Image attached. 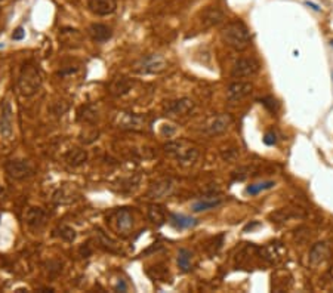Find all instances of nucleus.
Returning <instances> with one entry per match:
<instances>
[{
	"label": "nucleus",
	"mask_w": 333,
	"mask_h": 293,
	"mask_svg": "<svg viewBox=\"0 0 333 293\" xmlns=\"http://www.w3.org/2000/svg\"><path fill=\"white\" fill-rule=\"evenodd\" d=\"M221 203H222V200L219 197H215V198L213 197H207V198L195 201L191 206V209H192V212H204V210H210V209L218 207Z\"/></svg>",
	"instance_id": "obj_26"
},
{
	"label": "nucleus",
	"mask_w": 333,
	"mask_h": 293,
	"mask_svg": "<svg viewBox=\"0 0 333 293\" xmlns=\"http://www.w3.org/2000/svg\"><path fill=\"white\" fill-rule=\"evenodd\" d=\"M327 275H329V277H330V278H332V280H333V266H332V268H330V269H329V272H327Z\"/></svg>",
	"instance_id": "obj_36"
},
{
	"label": "nucleus",
	"mask_w": 333,
	"mask_h": 293,
	"mask_svg": "<svg viewBox=\"0 0 333 293\" xmlns=\"http://www.w3.org/2000/svg\"><path fill=\"white\" fill-rule=\"evenodd\" d=\"M167 68V61L158 55L151 53L147 56H142L133 64V71L141 75H151V74H160Z\"/></svg>",
	"instance_id": "obj_4"
},
{
	"label": "nucleus",
	"mask_w": 333,
	"mask_h": 293,
	"mask_svg": "<svg viewBox=\"0 0 333 293\" xmlns=\"http://www.w3.org/2000/svg\"><path fill=\"white\" fill-rule=\"evenodd\" d=\"M115 126L123 130H132V132H147L149 127V123L147 117L135 112H118L115 117Z\"/></svg>",
	"instance_id": "obj_5"
},
{
	"label": "nucleus",
	"mask_w": 333,
	"mask_h": 293,
	"mask_svg": "<svg viewBox=\"0 0 333 293\" xmlns=\"http://www.w3.org/2000/svg\"><path fill=\"white\" fill-rule=\"evenodd\" d=\"M96 240H98V243H99L101 247H104L105 250H108L111 253H120L121 252V249L118 247V244L112 238H110L105 232H102L101 229L96 231Z\"/></svg>",
	"instance_id": "obj_25"
},
{
	"label": "nucleus",
	"mask_w": 333,
	"mask_h": 293,
	"mask_svg": "<svg viewBox=\"0 0 333 293\" xmlns=\"http://www.w3.org/2000/svg\"><path fill=\"white\" fill-rule=\"evenodd\" d=\"M6 173L16 181L27 179L34 175V167L27 160H9L4 163Z\"/></svg>",
	"instance_id": "obj_6"
},
{
	"label": "nucleus",
	"mask_w": 333,
	"mask_h": 293,
	"mask_svg": "<svg viewBox=\"0 0 333 293\" xmlns=\"http://www.w3.org/2000/svg\"><path fill=\"white\" fill-rule=\"evenodd\" d=\"M194 110V101L189 98H181L176 101H172L167 105V112L173 115H186Z\"/></svg>",
	"instance_id": "obj_16"
},
{
	"label": "nucleus",
	"mask_w": 333,
	"mask_h": 293,
	"mask_svg": "<svg viewBox=\"0 0 333 293\" xmlns=\"http://www.w3.org/2000/svg\"><path fill=\"white\" fill-rule=\"evenodd\" d=\"M40 86H41V74H40L38 68L31 62L24 64V67L21 68L19 77H18L19 93L27 98L33 96L34 93H37Z\"/></svg>",
	"instance_id": "obj_2"
},
{
	"label": "nucleus",
	"mask_w": 333,
	"mask_h": 293,
	"mask_svg": "<svg viewBox=\"0 0 333 293\" xmlns=\"http://www.w3.org/2000/svg\"><path fill=\"white\" fill-rule=\"evenodd\" d=\"M89 34H90V37L95 40V41H98V43H104V41H107L108 38H111V28L110 27H107V25H104V24H92L90 27H89Z\"/></svg>",
	"instance_id": "obj_21"
},
{
	"label": "nucleus",
	"mask_w": 333,
	"mask_h": 293,
	"mask_svg": "<svg viewBox=\"0 0 333 293\" xmlns=\"http://www.w3.org/2000/svg\"><path fill=\"white\" fill-rule=\"evenodd\" d=\"M260 104H262L268 111H271V112H275V111L278 110V102H277V99L272 98V96H265V98H262V99H260Z\"/></svg>",
	"instance_id": "obj_32"
},
{
	"label": "nucleus",
	"mask_w": 333,
	"mask_h": 293,
	"mask_svg": "<svg viewBox=\"0 0 333 293\" xmlns=\"http://www.w3.org/2000/svg\"><path fill=\"white\" fill-rule=\"evenodd\" d=\"M223 21V12L216 6H207L200 15V24L203 28H212Z\"/></svg>",
	"instance_id": "obj_11"
},
{
	"label": "nucleus",
	"mask_w": 333,
	"mask_h": 293,
	"mask_svg": "<svg viewBox=\"0 0 333 293\" xmlns=\"http://www.w3.org/2000/svg\"><path fill=\"white\" fill-rule=\"evenodd\" d=\"M0 47H3V44H1V43H0Z\"/></svg>",
	"instance_id": "obj_37"
},
{
	"label": "nucleus",
	"mask_w": 333,
	"mask_h": 293,
	"mask_svg": "<svg viewBox=\"0 0 333 293\" xmlns=\"http://www.w3.org/2000/svg\"><path fill=\"white\" fill-rule=\"evenodd\" d=\"M114 289H115V292H126L127 290V284L124 283V280H118L117 284L114 286Z\"/></svg>",
	"instance_id": "obj_35"
},
{
	"label": "nucleus",
	"mask_w": 333,
	"mask_h": 293,
	"mask_svg": "<svg viewBox=\"0 0 333 293\" xmlns=\"http://www.w3.org/2000/svg\"><path fill=\"white\" fill-rule=\"evenodd\" d=\"M173 189H175V182H173L170 178L160 179V181L154 182V183L149 186V189H148V192H147V197H148L149 200L157 201V200H161V198L169 197V195L173 192Z\"/></svg>",
	"instance_id": "obj_9"
},
{
	"label": "nucleus",
	"mask_w": 333,
	"mask_h": 293,
	"mask_svg": "<svg viewBox=\"0 0 333 293\" xmlns=\"http://www.w3.org/2000/svg\"><path fill=\"white\" fill-rule=\"evenodd\" d=\"M191 252L186 250V249H181L179 253H178V266L184 271V272H188L191 269Z\"/></svg>",
	"instance_id": "obj_28"
},
{
	"label": "nucleus",
	"mask_w": 333,
	"mask_h": 293,
	"mask_svg": "<svg viewBox=\"0 0 333 293\" xmlns=\"http://www.w3.org/2000/svg\"><path fill=\"white\" fill-rule=\"evenodd\" d=\"M222 241H223V235L221 234V235H218V237H215V238H212L207 244H206V250H207V253L210 255V256H213L219 249H221V246H222Z\"/></svg>",
	"instance_id": "obj_31"
},
{
	"label": "nucleus",
	"mask_w": 333,
	"mask_h": 293,
	"mask_svg": "<svg viewBox=\"0 0 333 293\" xmlns=\"http://www.w3.org/2000/svg\"><path fill=\"white\" fill-rule=\"evenodd\" d=\"M222 38L223 41L231 46L232 49L235 50H244L250 46V34H249V30L247 27L241 22V21H232V22H228L222 31Z\"/></svg>",
	"instance_id": "obj_1"
},
{
	"label": "nucleus",
	"mask_w": 333,
	"mask_h": 293,
	"mask_svg": "<svg viewBox=\"0 0 333 293\" xmlns=\"http://www.w3.org/2000/svg\"><path fill=\"white\" fill-rule=\"evenodd\" d=\"M232 123V117L229 114H218V115H212L210 118H207V121L203 126V132L206 135H221L223 133Z\"/></svg>",
	"instance_id": "obj_7"
},
{
	"label": "nucleus",
	"mask_w": 333,
	"mask_h": 293,
	"mask_svg": "<svg viewBox=\"0 0 333 293\" xmlns=\"http://www.w3.org/2000/svg\"><path fill=\"white\" fill-rule=\"evenodd\" d=\"M147 215H148V219H149L154 225H157V226L163 225L164 220H166V213H164L163 207L158 206V204H151V206L148 207Z\"/></svg>",
	"instance_id": "obj_27"
},
{
	"label": "nucleus",
	"mask_w": 333,
	"mask_h": 293,
	"mask_svg": "<svg viewBox=\"0 0 333 293\" xmlns=\"http://www.w3.org/2000/svg\"><path fill=\"white\" fill-rule=\"evenodd\" d=\"M67 164L73 166V167H78L81 166L83 163H86L87 160V151L83 149V148H71L65 152L64 155Z\"/></svg>",
	"instance_id": "obj_20"
},
{
	"label": "nucleus",
	"mask_w": 333,
	"mask_h": 293,
	"mask_svg": "<svg viewBox=\"0 0 333 293\" xmlns=\"http://www.w3.org/2000/svg\"><path fill=\"white\" fill-rule=\"evenodd\" d=\"M297 216H300L297 212H293V210L289 209V207H281V209L274 210V212L269 215V219H271V222H274V223H284V222H287L289 219L297 218Z\"/></svg>",
	"instance_id": "obj_23"
},
{
	"label": "nucleus",
	"mask_w": 333,
	"mask_h": 293,
	"mask_svg": "<svg viewBox=\"0 0 333 293\" xmlns=\"http://www.w3.org/2000/svg\"><path fill=\"white\" fill-rule=\"evenodd\" d=\"M25 220L33 228H40L46 222V213L40 207H30L25 212Z\"/></svg>",
	"instance_id": "obj_18"
},
{
	"label": "nucleus",
	"mask_w": 333,
	"mask_h": 293,
	"mask_svg": "<svg viewBox=\"0 0 333 293\" xmlns=\"http://www.w3.org/2000/svg\"><path fill=\"white\" fill-rule=\"evenodd\" d=\"M13 132V111L9 101L0 104V135L3 138H10Z\"/></svg>",
	"instance_id": "obj_10"
},
{
	"label": "nucleus",
	"mask_w": 333,
	"mask_h": 293,
	"mask_svg": "<svg viewBox=\"0 0 333 293\" xmlns=\"http://www.w3.org/2000/svg\"><path fill=\"white\" fill-rule=\"evenodd\" d=\"M170 225L176 229H185V228H189V226H194L197 222L195 219L186 216V215H182V213H172L170 215V219H169Z\"/></svg>",
	"instance_id": "obj_24"
},
{
	"label": "nucleus",
	"mask_w": 333,
	"mask_h": 293,
	"mask_svg": "<svg viewBox=\"0 0 333 293\" xmlns=\"http://www.w3.org/2000/svg\"><path fill=\"white\" fill-rule=\"evenodd\" d=\"M260 65L255 58H240L231 71V75L234 78H243V77H250L255 75L259 71Z\"/></svg>",
	"instance_id": "obj_8"
},
{
	"label": "nucleus",
	"mask_w": 333,
	"mask_h": 293,
	"mask_svg": "<svg viewBox=\"0 0 333 293\" xmlns=\"http://www.w3.org/2000/svg\"><path fill=\"white\" fill-rule=\"evenodd\" d=\"M24 36H25V31H24V28L22 27H18L15 31H13V34H12V38L13 40H22L24 38Z\"/></svg>",
	"instance_id": "obj_34"
},
{
	"label": "nucleus",
	"mask_w": 333,
	"mask_h": 293,
	"mask_svg": "<svg viewBox=\"0 0 333 293\" xmlns=\"http://www.w3.org/2000/svg\"><path fill=\"white\" fill-rule=\"evenodd\" d=\"M135 81L127 78V77H120V78H115L111 84H110V92L115 96H123L126 93H129L133 87Z\"/></svg>",
	"instance_id": "obj_19"
},
{
	"label": "nucleus",
	"mask_w": 333,
	"mask_h": 293,
	"mask_svg": "<svg viewBox=\"0 0 333 293\" xmlns=\"http://www.w3.org/2000/svg\"><path fill=\"white\" fill-rule=\"evenodd\" d=\"M0 1H1V0H0Z\"/></svg>",
	"instance_id": "obj_39"
},
{
	"label": "nucleus",
	"mask_w": 333,
	"mask_h": 293,
	"mask_svg": "<svg viewBox=\"0 0 333 293\" xmlns=\"http://www.w3.org/2000/svg\"><path fill=\"white\" fill-rule=\"evenodd\" d=\"M133 226V216L129 210L126 209H120L114 213V228L121 232V234H127Z\"/></svg>",
	"instance_id": "obj_14"
},
{
	"label": "nucleus",
	"mask_w": 333,
	"mask_h": 293,
	"mask_svg": "<svg viewBox=\"0 0 333 293\" xmlns=\"http://www.w3.org/2000/svg\"><path fill=\"white\" fill-rule=\"evenodd\" d=\"M263 142H265L266 145H274V144L277 142L275 133H274V132H266L265 136H263Z\"/></svg>",
	"instance_id": "obj_33"
},
{
	"label": "nucleus",
	"mask_w": 333,
	"mask_h": 293,
	"mask_svg": "<svg viewBox=\"0 0 333 293\" xmlns=\"http://www.w3.org/2000/svg\"><path fill=\"white\" fill-rule=\"evenodd\" d=\"M77 197H78V191H77L74 186H62V188H59V189L55 192L53 200H55L56 203L64 204V203H71V201H74Z\"/></svg>",
	"instance_id": "obj_22"
},
{
	"label": "nucleus",
	"mask_w": 333,
	"mask_h": 293,
	"mask_svg": "<svg viewBox=\"0 0 333 293\" xmlns=\"http://www.w3.org/2000/svg\"><path fill=\"white\" fill-rule=\"evenodd\" d=\"M58 235L61 238H64L65 241H74L75 240V231L71 228V226H67V225H61L58 229H56Z\"/></svg>",
	"instance_id": "obj_30"
},
{
	"label": "nucleus",
	"mask_w": 333,
	"mask_h": 293,
	"mask_svg": "<svg viewBox=\"0 0 333 293\" xmlns=\"http://www.w3.org/2000/svg\"><path fill=\"white\" fill-rule=\"evenodd\" d=\"M284 247L280 241H272V243H268L265 247L260 249V255L262 257L266 260V262H271V263H277L283 259L284 256Z\"/></svg>",
	"instance_id": "obj_13"
},
{
	"label": "nucleus",
	"mask_w": 333,
	"mask_h": 293,
	"mask_svg": "<svg viewBox=\"0 0 333 293\" xmlns=\"http://www.w3.org/2000/svg\"><path fill=\"white\" fill-rule=\"evenodd\" d=\"M164 151L173 155L181 166H192L198 158V149L186 141H170L164 145Z\"/></svg>",
	"instance_id": "obj_3"
},
{
	"label": "nucleus",
	"mask_w": 333,
	"mask_h": 293,
	"mask_svg": "<svg viewBox=\"0 0 333 293\" xmlns=\"http://www.w3.org/2000/svg\"><path fill=\"white\" fill-rule=\"evenodd\" d=\"M115 0H89V10L98 16L110 15L115 10Z\"/></svg>",
	"instance_id": "obj_17"
},
{
	"label": "nucleus",
	"mask_w": 333,
	"mask_h": 293,
	"mask_svg": "<svg viewBox=\"0 0 333 293\" xmlns=\"http://www.w3.org/2000/svg\"><path fill=\"white\" fill-rule=\"evenodd\" d=\"M332 75H333V74H332Z\"/></svg>",
	"instance_id": "obj_38"
},
{
	"label": "nucleus",
	"mask_w": 333,
	"mask_h": 293,
	"mask_svg": "<svg viewBox=\"0 0 333 293\" xmlns=\"http://www.w3.org/2000/svg\"><path fill=\"white\" fill-rule=\"evenodd\" d=\"M253 90V84L249 81H234L228 86L226 96L229 101H241Z\"/></svg>",
	"instance_id": "obj_12"
},
{
	"label": "nucleus",
	"mask_w": 333,
	"mask_h": 293,
	"mask_svg": "<svg viewBox=\"0 0 333 293\" xmlns=\"http://www.w3.org/2000/svg\"><path fill=\"white\" fill-rule=\"evenodd\" d=\"M330 256V247L327 246V243L324 241H320V243H315L311 250H309V262L311 265H320L323 262H326Z\"/></svg>",
	"instance_id": "obj_15"
},
{
	"label": "nucleus",
	"mask_w": 333,
	"mask_h": 293,
	"mask_svg": "<svg viewBox=\"0 0 333 293\" xmlns=\"http://www.w3.org/2000/svg\"><path fill=\"white\" fill-rule=\"evenodd\" d=\"M274 185H275V182H272V181H265V182H259V183H252V185H249V186L246 188V192L250 194V195H256V194H259V192H262V191H265V189L272 188Z\"/></svg>",
	"instance_id": "obj_29"
}]
</instances>
